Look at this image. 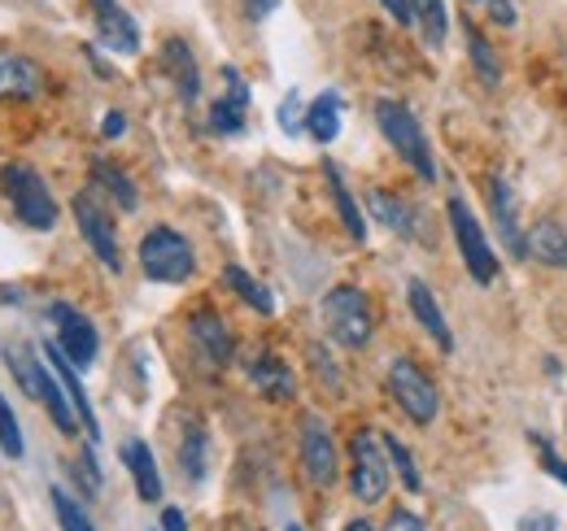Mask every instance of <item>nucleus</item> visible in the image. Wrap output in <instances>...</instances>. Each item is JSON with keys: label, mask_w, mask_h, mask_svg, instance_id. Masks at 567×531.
<instances>
[{"label": "nucleus", "mask_w": 567, "mask_h": 531, "mask_svg": "<svg viewBox=\"0 0 567 531\" xmlns=\"http://www.w3.org/2000/svg\"><path fill=\"white\" fill-rule=\"evenodd\" d=\"M375 127L380 135L393 144V153L424 179L432 184L436 179V162H432V144L424 139V127H420V118L402 105V101H380L375 105Z\"/></svg>", "instance_id": "1"}, {"label": "nucleus", "mask_w": 567, "mask_h": 531, "mask_svg": "<svg viewBox=\"0 0 567 531\" xmlns=\"http://www.w3.org/2000/svg\"><path fill=\"white\" fill-rule=\"evenodd\" d=\"M141 270L153 283H188L197 270L193 244L175 227H153L141 240Z\"/></svg>", "instance_id": "2"}, {"label": "nucleus", "mask_w": 567, "mask_h": 531, "mask_svg": "<svg viewBox=\"0 0 567 531\" xmlns=\"http://www.w3.org/2000/svg\"><path fill=\"white\" fill-rule=\"evenodd\" d=\"M0 188L13 205V214L31 227V231H49L58 222V200L49 192V184L31 170V166H4L0 170Z\"/></svg>", "instance_id": "3"}, {"label": "nucleus", "mask_w": 567, "mask_h": 531, "mask_svg": "<svg viewBox=\"0 0 567 531\" xmlns=\"http://www.w3.org/2000/svg\"><path fill=\"white\" fill-rule=\"evenodd\" d=\"M319 314H323L328 335H332L341 348H362V344L371 340V301H367L358 288H350V283L332 288V292L323 296Z\"/></svg>", "instance_id": "4"}, {"label": "nucleus", "mask_w": 567, "mask_h": 531, "mask_svg": "<svg viewBox=\"0 0 567 531\" xmlns=\"http://www.w3.org/2000/svg\"><path fill=\"white\" fill-rule=\"evenodd\" d=\"M445 214H450V231H454V240H458V253H463L467 274H472L481 288H485V283H494L497 279V253H494V244H489V236L481 231L476 214L467 209V200L450 197Z\"/></svg>", "instance_id": "5"}, {"label": "nucleus", "mask_w": 567, "mask_h": 531, "mask_svg": "<svg viewBox=\"0 0 567 531\" xmlns=\"http://www.w3.org/2000/svg\"><path fill=\"white\" fill-rule=\"evenodd\" d=\"M389 393L402 405V414H406L411 423H420V427H427V423L436 418V409H441L436 384L427 379L424 366L411 362V357H398V362L389 366Z\"/></svg>", "instance_id": "6"}, {"label": "nucleus", "mask_w": 567, "mask_h": 531, "mask_svg": "<svg viewBox=\"0 0 567 531\" xmlns=\"http://www.w3.org/2000/svg\"><path fill=\"white\" fill-rule=\"evenodd\" d=\"M350 454H354V470H350L354 497L362 506L384 501V492H389V454H384V440L362 427V431H354Z\"/></svg>", "instance_id": "7"}, {"label": "nucleus", "mask_w": 567, "mask_h": 531, "mask_svg": "<svg viewBox=\"0 0 567 531\" xmlns=\"http://www.w3.org/2000/svg\"><path fill=\"white\" fill-rule=\"evenodd\" d=\"M71 209H74L79 231H83V244L96 253V262L105 266V270L118 274V270H123V253H118V231H114L110 209L92 197V192H79V197L71 200Z\"/></svg>", "instance_id": "8"}, {"label": "nucleus", "mask_w": 567, "mask_h": 531, "mask_svg": "<svg viewBox=\"0 0 567 531\" xmlns=\"http://www.w3.org/2000/svg\"><path fill=\"white\" fill-rule=\"evenodd\" d=\"M49 319H53V327H58V348L71 357L79 371H87V366L96 362V348H101L96 327H92L74 305H66V301H58V305L49 310Z\"/></svg>", "instance_id": "9"}, {"label": "nucleus", "mask_w": 567, "mask_h": 531, "mask_svg": "<svg viewBox=\"0 0 567 531\" xmlns=\"http://www.w3.org/2000/svg\"><path fill=\"white\" fill-rule=\"evenodd\" d=\"M301 466H306L315 488H332V479H337V445H332L328 427L315 414H306V423H301Z\"/></svg>", "instance_id": "10"}, {"label": "nucleus", "mask_w": 567, "mask_h": 531, "mask_svg": "<svg viewBox=\"0 0 567 531\" xmlns=\"http://www.w3.org/2000/svg\"><path fill=\"white\" fill-rule=\"evenodd\" d=\"M92 18H96V35L105 49H114L123 58L141 53V27L118 0H92Z\"/></svg>", "instance_id": "11"}, {"label": "nucleus", "mask_w": 567, "mask_h": 531, "mask_svg": "<svg viewBox=\"0 0 567 531\" xmlns=\"http://www.w3.org/2000/svg\"><path fill=\"white\" fill-rule=\"evenodd\" d=\"M489 209H494V227L502 236V244L515 253V258H528L524 249V227H519V205H515V188L502 179V175H489Z\"/></svg>", "instance_id": "12"}, {"label": "nucleus", "mask_w": 567, "mask_h": 531, "mask_svg": "<svg viewBox=\"0 0 567 531\" xmlns=\"http://www.w3.org/2000/svg\"><path fill=\"white\" fill-rule=\"evenodd\" d=\"M188 335H193L197 353H202L210 366H227V362L236 357V340H231L227 323H223L214 310H197V314L188 319Z\"/></svg>", "instance_id": "13"}, {"label": "nucleus", "mask_w": 567, "mask_h": 531, "mask_svg": "<svg viewBox=\"0 0 567 531\" xmlns=\"http://www.w3.org/2000/svg\"><path fill=\"white\" fill-rule=\"evenodd\" d=\"M223 83H227V96H218V105L210 110V132L214 135H236V132H245V114H249V83L236 74V66H223Z\"/></svg>", "instance_id": "14"}, {"label": "nucleus", "mask_w": 567, "mask_h": 531, "mask_svg": "<svg viewBox=\"0 0 567 531\" xmlns=\"http://www.w3.org/2000/svg\"><path fill=\"white\" fill-rule=\"evenodd\" d=\"M367 209H371V218H375L380 227H389L393 236H402V240H424L415 205H406L402 197H393V192H384V188H371V192H367Z\"/></svg>", "instance_id": "15"}, {"label": "nucleus", "mask_w": 567, "mask_h": 531, "mask_svg": "<svg viewBox=\"0 0 567 531\" xmlns=\"http://www.w3.org/2000/svg\"><path fill=\"white\" fill-rule=\"evenodd\" d=\"M406 305H411L415 323L436 340V348L441 353H454V332H450V323H445V314H441V305H436V296H432V288H427L424 279H411L406 283Z\"/></svg>", "instance_id": "16"}, {"label": "nucleus", "mask_w": 567, "mask_h": 531, "mask_svg": "<svg viewBox=\"0 0 567 531\" xmlns=\"http://www.w3.org/2000/svg\"><path fill=\"white\" fill-rule=\"evenodd\" d=\"M162 66H166V74H171V83H175L179 101H184V105H193V101H197V92H202V70H197L193 49H188L184 40H166V44H162Z\"/></svg>", "instance_id": "17"}, {"label": "nucleus", "mask_w": 567, "mask_h": 531, "mask_svg": "<svg viewBox=\"0 0 567 531\" xmlns=\"http://www.w3.org/2000/svg\"><path fill=\"white\" fill-rule=\"evenodd\" d=\"M49 366H53V375L62 379V388H66V397L74 400V409H79V418H83V427H87V436L92 440H101V423H96V414H92V400L83 393V384H79V366H74L71 357L58 348V344H49Z\"/></svg>", "instance_id": "18"}, {"label": "nucleus", "mask_w": 567, "mask_h": 531, "mask_svg": "<svg viewBox=\"0 0 567 531\" xmlns=\"http://www.w3.org/2000/svg\"><path fill=\"white\" fill-rule=\"evenodd\" d=\"M524 249H528V258H537V262L567 270V222H559V218L537 222V227L524 236Z\"/></svg>", "instance_id": "19"}, {"label": "nucleus", "mask_w": 567, "mask_h": 531, "mask_svg": "<svg viewBox=\"0 0 567 531\" xmlns=\"http://www.w3.org/2000/svg\"><path fill=\"white\" fill-rule=\"evenodd\" d=\"M249 379H254V388H258L262 397H271V400H292V397H297V379H292V371L284 366L276 353L254 357V362H249Z\"/></svg>", "instance_id": "20"}, {"label": "nucleus", "mask_w": 567, "mask_h": 531, "mask_svg": "<svg viewBox=\"0 0 567 531\" xmlns=\"http://www.w3.org/2000/svg\"><path fill=\"white\" fill-rule=\"evenodd\" d=\"M40 92V66L18 58V53H0V96L4 101H22Z\"/></svg>", "instance_id": "21"}, {"label": "nucleus", "mask_w": 567, "mask_h": 531, "mask_svg": "<svg viewBox=\"0 0 567 531\" xmlns=\"http://www.w3.org/2000/svg\"><path fill=\"white\" fill-rule=\"evenodd\" d=\"M123 462H127L132 479H136L141 501H157V497H162V470L153 462L148 445H144V440H127V445H123Z\"/></svg>", "instance_id": "22"}, {"label": "nucleus", "mask_w": 567, "mask_h": 531, "mask_svg": "<svg viewBox=\"0 0 567 531\" xmlns=\"http://www.w3.org/2000/svg\"><path fill=\"white\" fill-rule=\"evenodd\" d=\"M223 283H227V288H231L249 310H258L262 319H271V314H276V296H271V292H267V288H262L245 266H227V270H223Z\"/></svg>", "instance_id": "23"}, {"label": "nucleus", "mask_w": 567, "mask_h": 531, "mask_svg": "<svg viewBox=\"0 0 567 531\" xmlns=\"http://www.w3.org/2000/svg\"><path fill=\"white\" fill-rule=\"evenodd\" d=\"M306 132L319 144H332L341 135V96L337 92H323L310 110H306Z\"/></svg>", "instance_id": "24"}, {"label": "nucleus", "mask_w": 567, "mask_h": 531, "mask_svg": "<svg viewBox=\"0 0 567 531\" xmlns=\"http://www.w3.org/2000/svg\"><path fill=\"white\" fill-rule=\"evenodd\" d=\"M4 362H9L13 379L22 384V393L40 400V388H44V375H49V366H44V362L31 353V344H13V348L4 353Z\"/></svg>", "instance_id": "25"}, {"label": "nucleus", "mask_w": 567, "mask_h": 531, "mask_svg": "<svg viewBox=\"0 0 567 531\" xmlns=\"http://www.w3.org/2000/svg\"><path fill=\"white\" fill-rule=\"evenodd\" d=\"M323 175H328V188H332V200H337V214H341V227L350 231V240H367V222H362V209L354 205V197H350V188H346V179H341V170L328 162L323 166Z\"/></svg>", "instance_id": "26"}, {"label": "nucleus", "mask_w": 567, "mask_h": 531, "mask_svg": "<svg viewBox=\"0 0 567 531\" xmlns=\"http://www.w3.org/2000/svg\"><path fill=\"white\" fill-rule=\"evenodd\" d=\"M92 179L110 192V197L118 200V209H127V214H136V205H141V192H136V184L114 166V162H105V157H96L92 162Z\"/></svg>", "instance_id": "27"}, {"label": "nucleus", "mask_w": 567, "mask_h": 531, "mask_svg": "<svg viewBox=\"0 0 567 531\" xmlns=\"http://www.w3.org/2000/svg\"><path fill=\"white\" fill-rule=\"evenodd\" d=\"M411 13L424 31L427 49H441L445 35H450V13H445V0H411Z\"/></svg>", "instance_id": "28"}, {"label": "nucleus", "mask_w": 567, "mask_h": 531, "mask_svg": "<svg viewBox=\"0 0 567 531\" xmlns=\"http://www.w3.org/2000/svg\"><path fill=\"white\" fill-rule=\"evenodd\" d=\"M206 449H210V440H206V431L193 423V427L184 431V445H179V466H184V475H188L193 483H202V479H206V470H210Z\"/></svg>", "instance_id": "29"}, {"label": "nucleus", "mask_w": 567, "mask_h": 531, "mask_svg": "<svg viewBox=\"0 0 567 531\" xmlns=\"http://www.w3.org/2000/svg\"><path fill=\"white\" fill-rule=\"evenodd\" d=\"M384 440V454H389V466L402 475V488L406 492H424V479H420V466L411 458V449L398 440V436H380Z\"/></svg>", "instance_id": "30"}, {"label": "nucleus", "mask_w": 567, "mask_h": 531, "mask_svg": "<svg viewBox=\"0 0 567 531\" xmlns=\"http://www.w3.org/2000/svg\"><path fill=\"white\" fill-rule=\"evenodd\" d=\"M467 53H472V66H476V74H481L489 87H497V79H502V62L494 58L489 40H485L476 27H467Z\"/></svg>", "instance_id": "31"}, {"label": "nucleus", "mask_w": 567, "mask_h": 531, "mask_svg": "<svg viewBox=\"0 0 567 531\" xmlns=\"http://www.w3.org/2000/svg\"><path fill=\"white\" fill-rule=\"evenodd\" d=\"M0 454L4 458H22L27 454V445H22V427H18V418H13V409H9V400L0 397Z\"/></svg>", "instance_id": "32"}, {"label": "nucleus", "mask_w": 567, "mask_h": 531, "mask_svg": "<svg viewBox=\"0 0 567 531\" xmlns=\"http://www.w3.org/2000/svg\"><path fill=\"white\" fill-rule=\"evenodd\" d=\"M53 510H58V523H62V531H92L87 514L74 506V501L66 497V492H62V488H53Z\"/></svg>", "instance_id": "33"}, {"label": "nucleus", "mask_w": 567, "mask_h": 531, "mask_svg": "<svg viewBox=\"0 0 567 531\" xmlns=\"http://www.w3.org/2000/svg\"><path fill=\"white\" fill-rule=\"evenodd\" d=\"M310 362H315V371L323 375V388H328V393H341V371L332 366V357L323 353V344H310Z\"/></svg>", "instance_id": "34"}, {"label": "nucleus", "mask_w": 567, "mask_h": 531, "mask_svg": "<svg viewBox=\"0 0 567 531\" xmlns=\"http://www.w3.org/2000/svg\"><path fill=\"white\" fill-rule=\"evenodd\" d=\"M533 445L542 449V470H550V475H555V479H559V483L567 488V462L559 458V454H555V445H546L542 436H533Z\"/></svg>", "instance_id": "35"}, {"label": "nucleus", "mask_w": 567, "mask_h": 531, "mask_svg": "<svg viewBox=\"0 0 567 531\" xmlns=\"http://www.w3.org/2000/svg\"><path fill=\"white\" fill-rule=\"evenodd\" d=\"M384 531H427L424 519L420 514H411V510H398L389 523H384Z\"/></svg>", "instance_id": "36"}, {"label": "nucleus", "mask_w": 567, "mask_h": 531, "mask_svg": "<svg viewBox=\"0 0 567 531\" xmlns=\"http://www.w3.org/2000/svg\"><path fill=\"white\" fill-rule=\"evenodd\" d=\"M297 105H301L297 96H288V101L280 105V127H284V132H297V127H306V118H297Z\"/></svg>", "instance_id": "37"}, {"label": "nucleus", "mask_w": 567, "mask_h": 531, "mask_svg": "<svg viewBox=\"0 0 567 531\" xmlns=\"http://www.w3.org/2000/svg\"><path fill=\"white\" fill-rule=\"evenodd\" d=\"M240 4H245V13H249L254 22H262L267 13H276V4H280V0H240Z\"/></svg>", "instance_id": "38"}, {"label": "nucleus", "mask_w": 567, "mask_h": 531, "mask_svg": "<svg viewBox=\"0 0 567 531\" xmlns=\"http://www.w3.org/2000/svg\"><path fill=\"white\" fill-rule=\"evenodd\" d=\"M380 4H384V9H389L398 22H406V27L415 22V13H411V0H380Z\"/></svg>", "instance_id": "39"}, {"label": "nucleus", "mask_w": 567, "mask_h": 531, "mask_svg": "<svg viewBox=\"0 0 567 531\" xmlns=\"http://www.w3.org/2000/svg\"><path fill=\"white\" fill-rule=\"evenodd\" d=\"M123 132H127V118H123V114H105V123H101V135H105V139H118Z\"/></svg>", "instance_id": "40"}, {"label": "nucleus", "mask_w": 567, "mask_h": 531, "mask_svg": "<svg viewBox=\"0 0 567 531\" xmlns=\"http://www.w3.org/2000/svg\"><path fill=\"white\" fill-rule=\"evenodd\" d=\"M489 4V13H494V22H502V27H515V9L506 4V0H485Z\"/></svg>", "instance_id": "41"}, {"label": "nucleus", "mask_w": 567, "mask_h": 531, "mask_svg": "<svg viewBox=\"0 0 567 531\" xmlns=\"http://www.w3.org/2000/svg\"><path fill=\"white\" fill-rule=\"evenodd\" d=\"M162 531H188V523H184V510L166 506V510H162Z\"/></svg>", "instance_id": "42"}, {"label": "nucleus", "mask_w": 567, "mask_h": 531, "mask_svg": "<svg viewBox=\"0 0 567 531\" xmlns=\"http://www.w3.org/2000/svg\"><path fill=\"white\" fill-rule=\"evenodd\" d=\"M524 531H555V514L546 519V514H533V519H524Z\"/></svg>", "instance_id": "43"}, {"label": "nucleus", "mask_w": 567, "mask_h": 531, "mask_svg": "<svg viewBox=\"0 0 567 531\" xmlns=\"http://www.w3.org/2000/svg\"><path fill=\"white\" fill-rule=\"evenodd\" d=\"M346 531H375V523H367V519H350Z\"/></svg>", "instance_id": "44"}, {"label": "nucleus", "mask_w": 567, "mask_h": 531, "mask_svg": "<svg viewBox=\"0 0 567 531\" xmlns=\"http://www.w3.org/2000/svg\"><path fill=\"white\" fill-rule=\"evenodd\" d=\"M284 531H301V528H297V523H288V528H284Z\"/></svg>", "instance_id": "45"}]
</instances>
